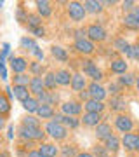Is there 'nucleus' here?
Wrapping results in <instances>:
<instances>
[{
	"instance_id": "f257e3e1",
	"label": "nucleus",
	"mask_w": 139,
	"mask_h": 157,
	"mask_svg": "<svg viewBox=\"0 0 139 157\" xmlns=\"http://www.w3.org/2000/svg\"><path fill=\"white\" fill-rule=\"evenodd\" d=\"M45 133H47L52 140L59 141V140H64V138L68 136V129L64 128L61 122L50 121V122H47V126H45Z\"/></svg>"
},
{
	"instance_id": "f03ea898",
	"label": "nucleus",
	"mask_w": 139,
	"mask_h": 157,
	"mask_svg": "<svg viewBox=\"0 0 139 157\" xmlns=\"http://www.w3.org/2000/svg\"><path fill=\"white\" fill-rule=\"evenodd\" d=\"M19 136H21L23 140H44L45 133L42 131L40 128H26V126H21L19 128Z\"/></svg>"
},
{
	"instance_id": "7ed1b4c3",
	"label": "nucleus",
	"mask_w": 139,
	"mask_h": 157,
	"mask_svg": "<svg viewBox=\"0 0 139 157\" xmlns=\"http://www.w3.org/2000/svg\"><path fill=\"white\" fill-rule=\"evenodd\" d=\"M68 14H70L73 21H83L87 11H85L83 4H80V2H70L68 4Z\"/></svg>"
},
{
	"instance_id": "20e7f679",
	"label": "nucleus",
	"mask_w": 139,
	"mask_h": 157,
	"mask_svg": "<svg viewBox=\"0 0 139 157\" xmlns=\"http://www.w3.org/2000/svg\"><path fill=\"white\" fill-rule=\"evenodd\" d=\"M106 35L108 33L101 25H90L87 28V39L90 42H103V40H106Z\"/></svg>"
},
{
	"instance_id": "39448f33",
	"label": "nucleus",
	"mask_w": 139,
	"mask_h": 157,
	"mask_svg": "<svg viewBox=\"0 0 139 157\" xmlns=\"http://www.w3.org/2000/svg\"><path fill=\"white\" fill-rule=\"evenodd\" d=\"M115 128H117L120 133L127 135V133H130V131L134 129V122H132V119L130 117L123 115V113H118L117 119H115Z\"/></svg>"
},
{
	"instance_id": "423d86ee",
	"label": "nucleus",
	"mask_w": 139,
	"mask_h": 157,
	"mask_svg": "<svg viewBox=\"0 0 139 157\" xmlns=\"http://www.w3.org/2000/svg\"><path fill=\"white\" fill-rule=\"evenodd\" d=\"M82 67H83V73H85L87 77L92 78V82H97V80H101V78H103V72H101L99 68L94 65V61L85 59Z\"/></svg>"
},
{
	"instance_id": "0eeeda50",
	"label": "nucleus",
	"mask_w": 139,
	"mask_h": 157,
	"mask_svg": "<svg viewBox=\"0 0 139 157\" xmlns=\"http://www.w3.org/2000/svg\"><path fill=\"white\" fill-rule=\"evenodd\" d=\"M123 26L129 30H132V32L139 30V7H136L134 11L125 14V17H123Z\"/></svg>"
},
{
	"instance_id": "6e6552de",
	"label": "nucleus",
	"mask_w": 139,
	"mask_h": 157,
	"mask_svg": "<svg viewBox=\"0 0 139 157\" xmlns=\"http://www.w3.org/2000/svg\"><path fill=\"white\" fill-rule=\"evenodd\" d=\"M87 91H89L90 100H97V101H103L106 98V94H108V91H106L101 84H97V82H90V84L87 86Z\"/></svg>"
},
{
	"instance_id": "1a4fd4ad",
	"label": "nucleus",
	"mask_w": 139,
	"mask_h": 157,
	"mask_svg": "<svg viewBox=\"0 0 139 157\" xmlns=\"http://www.w3.org/2000/svg\"><path fill=\"white\" fill-rule=\"evenodd\" d=\"M77 52L80 54H85V56H90L94 52V42H90L89 39H82V40H75V45H73Z\"/></svg>"
},
{
	"instance_id": "9d476101",
	"label": "nucleus",
	"mask_w": 139,
	"mask_h": 157,
	"mask_svg": "<svg viewBox=\"0 0 139 157\" xmlns=\"http://www.w3.org/2000/svg\"><path fill=\"white\" fill-rule=\"evenodd\" d=\"M61 112L64 115H70V117H77L82 112V105L78 101H66L61 105Z\"/></svg>"
},
{
	"instance_id": "9b49d317",
	"label": "nucleus",
	"mask_w": 139,
	"mask_h": 157,
	"mask_svg": "<svg viewBox=\"0 0 139 157\" xmlns=\"http://www.w3.org/2000/svg\"><path fill=\"white\" fill-rule=\"evenodd\" d=\"M103 122V113H89L85 112L82 117V124L87 128H97Z\"/></svg>"
},
{
	"instance_id": "f8f14e48",
	"label": "nucleus",
	"mask_w": 139,
	"mask_h": 157,
	"mask_svg": "<svg viewBox=\"0 0 139 157\" xmlns=\"http://www.w3.org/2000/svg\"><path fill=\"white\" fill-rule=\"evenodd\" d=\"M9 65H11L12 72L16 73H24V70L28 68V63L24 58H16V56H9Z\"/></svg>"
},
{
	"instance_id": "ddd939ff",
	"label": "nucleus",
	"mask_w": 139,
	"mask_h": 157,
	"mask_svg": "<svg viewBox=\"0 0 139 157\" xmlns=\"http://www.w3.org/2000/svg\"><path fill=\"white\" fill-rule=\"evenodd\" d=\"M113 136V129H111V126L108 122H101L97 128H96V138L101 141H106L108 138H111Z\"/></svg>"
},
{
	"instance_id": "4468645a",
	"label": "nucleus",
	"mask_w": 139,
	"mask_h": 157,
	"mask_svg": "<svg viewBox=\"0 0 139 157\" xmlns=\"http://www.w3.org/2000/svg\"><path fill=\"white\" fill-rule=\"evenodd\" d=\"M28 89H30L31 94H35V98H37L38 94H42V93L45 91L44 78L42 77H31V82H30V86H28Z\"/></svg>"
},
{
	"instance_id": "2eb2a0df",
	"label": "nucleus",
	"mask_w": 139,
	"mask_h": 157,
	"mask_svg": "<svg viewBox=\"0 0 139 157\" xmlns=\"http://www.w3.org/2000/svg\"><path fill=\"white\" fill-rule=\"evenodd\" d=\"M83 108H85V112L89 113H103V110L106 108V105L103 101H97V100H89L83 103Z\"/></svg>"
},
{
	"instance_id": "dca6fc26",
	"label": "nucleus",
	"mask_w": 139,
	"mask_h": 157,
	"mask_svg": "<svg viewBox=\"0 0 139 157\" xmlns=\"http://www.w3.org/2000/svg\"><path fill=\"white\" fill-rule=\"evenodd\" d=\"M85 87H87V78L83 77V73H75L71 78V89L82 93V91H85Z\"/></svg>"
},
{
	"instance_id": "f3484780",
	"label": "nucleus",
	"mask_w": 139,
	"mask_h": 157,
	"mask_svg": "<svg viewBox=\"0 0 139 157\" xmlns=\"http://www.w3.org/2000/svg\"><path fill=\"white\" fill-rule=\"evenodd\" d=\"M122 147L125 148V150H129V152L136 150V147H137V135H134V133H127V135H123Z\"/></svg>"
},
{
	"instance_id": "a211bd4d",
	"label": "nucleus",
	"mask_w": 139,
	"mask_h": 157,
	"mask_svg": "<svg viewBox=\"0 0 139 157\" xmlns=\"http://www.w3.org/2000/svg\"><path fill=\"white\" fill-rule=\"evenodd\" d=\"M37 6V11H38V16L40 17H49L52 14V7H50V2L47 0H37L35 2Z\"/></svg>"
},
{
	"instance_id": "6ab92c4d",
	"label": "nucleus",
	"mask_w": 139,
	"mask_h": 157,
	"mask_svg": "<svg viewBox=\"0 0 139 157\" xmlns=\"http://www.w3.org/2000/svg\"><path fill=\"white\" fill-rule=\"evenodd\" d=\"M12 94H14V98L16 100H19L21 103H24V101L28 100V98H31V93H30V89L28 87H24V86H14L12 87Z\"/></svg>"
},
{
	"instance_id": "aec40b11",
	"label": "nucleus",
	"mask_w": 139,
	"mask_h": 157,
	"mask_svg": "<svg viewBox=\"0 0 139 157\" xmlns=\"http://www.w3.org/2000/svg\"><path fill=\"white\" fill-rule=\"evenodd\" d=\"M37 100H38L40 105H54L56 101H57V94L56 93H52V91H44L42 94L37 96Z\"/></svg>"
},
{
	"instance_id": "412c9836",
	"label": "nucleus",
	"mask_w": 139,
	"mask_h": 157,
	"mask_svg": "<svg viewBox=\"0 0 139 157\" xmlns=\"http://www.w3.org/2000/svg\"><path fill=\"white\" fill-rule=\"evenodd\" d=\"M71 78H73V75L68 72V70H57V72H56L57 86H71Z\"/></svg>"
},
{
	"instance_id": "4be33fe9",
	"label": "nucleus",
	"mask_w": 139,
	"mask_h": 157,
	"mask_svg": "<svg viewBox=\"0 0 139 157\" xmlns=\"http://www.w3.org/2000/svg\"><path fill=\"white\" fill-rule=\"evenodd\" d=\"M111 72L113 73H118V75H123L127 73V68H129V63H125V59H113L111 61Z\"/></svg>"
},
{
	"instance_id": "5701e85b",
	"label": "nucleus",
	"mask_w": 139,
	"mask_h": 157,
	"mask_svg": "<svg viewBox=\"0 0 139 157\" xmlns=\"http://www.w3.org/2000/svg\"><path fill=\"white\" fill-rule=\"evenodd\" d=\"M83 7L85 11L90 12V14H99L103 11V2H97V0H85L83 2Z\"/></svg>"
},
{
	"instance_id": "b1692460",
	"label": "nucleus",
	"mask_w": 139,
	"mask_h": 157,
	"mask_svg": "<svg viewBox=\"0 0 139 157\" xmlns=\"http://www.w3.org/2000/svg\"><path fill=\"white\" fill-rule=\"evenodd\" d=\"M38 150H40V154H42L44 157H56L57 154H59L57 147L52 145V143H42Z\"/></svg>"
},
{
	"instance_id": "393cba45",
	"label": "nucleus",
	"mask_w": 139,
	"mask_h": 157,
	"mask_svg": "<svg viewBox=\"0 0 139 157\" xmlns=\"http://www.w3.org/2000/svg\"><path fill=\"white\" fill-rule=\"evenodd\" d=\"M120 145H122V140H118V136H115V135L104 141L106 150H108V152H113V154L120 150Z\"/></svg>"
},
{
	"instance_id": "a878e982",
	"label": "nucleus",
	"mask_w": 139,
	"mask_h": 157,
	"mask_svg": "<svg viewBox=\"0 0 139 157\" xmlns=\"http://www.w3.org/2000/svg\"><path fill=\"white\" fill-rule=\"evenodd\" d=\"M23 107H24V110H26L28 113H37L38 108H40V103L35 96H31V98H28V100L23 103Z\"/></svg>"
},
{
	"instance_id": "bb28decb",
	"label": "nucleus",
	"mask_w": 139,
	"mask_h": 157,
	"mask_svg": "<svg viewBox=\"0 0 139 157\" xmlns=\"http://www.w3.org/2000/svg\"><path fill=\"white\" fill-rule=\"evenodd\" d=\"M118 84L122 87H132V86H136V77L132 73H123L118 77Z\"/></svg>"
},
{
	"instance_id": "cd10ccee",
	"label": "nucleus",
	"mask_w": 139,
	"mask_h": 157,
	"mask_svg": "<svg viewBox=\"0 0 139 157\" xmlns=\"http://www.w3.org/2000/svg\"><path fill=\"white\" fill-rule=\"evenodd\" d=\"M37 115H38L40 119H52L56 115V112H54V108L50 107V105H40Z\"/></svg>"
},
{
	"instance_id": "c85d7f7f",
	"label": "nucleus",
	"mask_w": 139,
	"mask_h": 157,
	"mask_svg": "<svg viewBox=\"0 0 139 157\" xmlns=\"http://www.w3.org/2000/svg\"><path fill=\"white\" fill-rule=\"evenodd\" d=\"M50 52H52V56H54L56 59H59V61H68L66 49H63L59 45H52V47H50Z\"/></svg>"
},
{
	"instance_id": "c756f323",
	"label": "nucleus",
	"mask_w": 139,
	"mask_h": 157,
	"mask_svg": "<svg viewBox=\"0 0 139 157\" xmlns=\"http://www.w3.org/2000/svg\"><path fill=\"white\" fill-rule=\"evenodd\" d=\"M110 107H111V110H117V112L123 110V108H125V101H123L122 94H120V96H111Z\"/></svg>"
},
{
	"instance_id": "7c9ffc66",
	"label": "nucleus",
	"mask_w": 139,
	"mask_h": 157,
	"mask_svg": "<svg viewBox=\"0 0 139 157\" xmlns=\"http://www.w3.org/2000/svg\"><path fill=\"white\" fill-rule=\"evenodd\" d=\"M44 84H45V89H49V91L56 89V86H57V80H56V73H52V72L47 73V75L44 77Z\"/></svg>"
},
{
	"instance_id": "2f4dec72",
	"label": "nucleus",
	"mask_w": 139,
	"mask_h": 157,
	"mask_svg": "<svg viewBox=\"0 0 139 157\" xmlns=\"http://www.w3.org/2000/svg\"><path fill=\"white\" fill-rule=\"evenodd\" d=\"M115 49H118L120 52H125V54H129V51H130V44H129L125 39L118 37V39L115 40Z\"/></svg>"
},
{
	"instance_id": "473e14b6",
	"label": "nucleus",
	"mask_w": 139,
	"mask_h": 157,
	"mask_svg": "<svg viewBox=\"0 0 139 157\" xmlns=\"http://www.w3.org/2000/svg\"><path fill=\"white\" fill-rule=\"evenodd\" d=\"M30 82H31V78L28 77L26 73H17V75H14V86H24V87H28Z\"/></svg>"
},
{
	"instance_id": "72a5a7b5",
	"label": "nucleus",
	"mask_w": 139,
	"mask_h": 157,
	"mask_svg": "<svg viewBox=\"0 0 139 157\" xmlns=\"http://www.w3.org/2000/svg\"><path fill=\"white\" fill-rule=\"evenodd\" d=\"M21 47H23V49L31 51V52H33L35 49H38L37 42H35L33 39H30V37H23V39H21Z\"/></svg>"
},
{
	"instance_id": "f704fd0d",
	"label": "nucleus",
	"mask_w": 139,
	"mask_h": 157,
	"mask_svg": "<svg viewBox=\"0 0 139 157\" xmlns=\"http://www.w3.org/2000/svg\"><path fill=\"white\" fill-rule=\"evenodd\" d=\"M42 26V17L38 14H28V28H37Z\"/></svg>"
},
{
	"instance_id": "c9c22d12",
	"label": "nucleus",
	"mask_w": 139,
	"mask_h": 157,
	"mask_svg": "<svg viewBox=\"0 0 139 157\" xmlns=\"http://www.w3.org/2000/svg\"><path fill=\"white\" fill-rule=\"evenodd\" d=\"M23 126H26V128H40V121L33 115H26V117L23 119Z\"/></svg>"
},
{
	"instance_id": "e433bc0d",
	"label": "nucleus",
	"mask_w": 139,
	"mask_h": 157,
	"mask_svg": "<svg viewBox=\"0 0 139 157\" xmlns=\"http://www.w3.org/2000/svg\"><path fill=\"white\" fill-rule=\"evenodd\" d=\"M9 110H11V103H9V100H7L4 94H0V115L9 113Z\"/></svg>"
},
{
	"instance_id": "4c0bfd02",
	"label": "nucleus",
	"mask_w": 139,
	"mask_h": 157,
	"mask_svg": "<svg viewBox=\"0 0 139 157\" xmlns=\"http://www.w3.org/2000/svg\"><path fill=\"white\" fill-rule=\"evenodd\" d=\"M78 155V152L77 148L73 145H64L63 147V150H61V157H77Z\"/></svg>"
},
{
	"instance_id": "58836bf2",
	"label": "nucleus",
	"mask_w": 139,
	"mask_h": 157,
	"mask_svg": "<svg viewBox=\"0 0 139 157\" xmlns=\"http://www.w3.org/2000/svg\"><path fill=\"white\" fill-rule=\"evenodd\" d=\"M92 155L94 157H110V152L106 150V147L103 145H97V147H94V150H92Z\"/></svg>"
},
{
	"instance_id": "ea45409f",
	"label": "nucleus",
	"mask_w": 139,
	"mask_h": 157,
	"mask_svg": "<svg viewBox=\"0 0 139 157\" xmlns=\"http://www.w3.org/2000/svg\"><path fill=\"white\" fill-rule=\"evenodd\" d=\"M30 68H31V72H33V77H40V73L44 72V67H42V63H31L30 65Z\"/></svg>"
},
{
	"instance_id": "a19ab883",
	"label": "nucleus",
	"mask_w": 139,
	"mask_h": 157,
	"mask_svg": "<svg viewBox=\"0 0 139 157\" xmlns=\"http://www.w3.org/2000/svg\"><path fill=\"white\" fill-rule=\"evenodd\" d=\"M122 86L120 84H115V82H113V84H110V93H111V96H120V93H122Z\"/></svg>"
},
{
	"instance_id": "79ce46f5",
	"label": "nucleus",
	"mask_w": 139,
	"mask_h": 157,
	"mask_svg": "<svg viewBox=\"0 0 139 157\" xmlns=\"http://www.w3.org/2000/svg\"><path fill=\"white\" fill-rule=\"evenodd\" d=\"M129 58H132V59H139V44L136 45H130V51H129Z\"/></svg>"
},
{
	"instance_id": "37998d69",
	"label": "nucleus",
	"mask_w": 139,
	"mask_h": 157,
	"mask_svg": "<svg viewBox=\"0 0 139 157\" xmlns=\"http://www.w3.org/2000/svg\"><path fill=\"white\" fill-rule=\"evenodd\" d=\"M28 30H30L35 37H44V35H45V30L42 28V26H37V28H28Z\"/></svg>"
},
{
	"instance_id": "c03bdc74",
	"label": "nucleus",
	"mask_w": 139,
	"mask_h": 157,
	"mask_svg": "<svg viewBox=\"0 0 139 157\" xmlns=\"http://www.w3.org/2000/svg\"><path fill=\"white\" fill-rule=\"evenodd\" d=\"M17 21L19 23H24V21H28V14L23 9H17Z\"/></svg>"
},
{
	"instance_id": "a18cd8bd",
	"label": "nucleus",
	"mask_w": 139,
	"mask_h": 157,
	"mask_svg": "<svg viewBox=\"0 0 139 157\" xmlns=\"http://www.w3.org/2000/svg\"><path fill=\"white\" fill-rule=\"evenodd\" d=\"M122 7H123V11H125V9H127V11H130V9H136V2H134V0H127V2H123L122 4Z\"/></svg>"
},
{
	"instance_id": "49530a36",
	"label": "nucleus",
	"mask_w": 139,
	"mask_h": 157,
	"mask_svg": "<svg viewBox=\"0 0 139 157\" xmlns=\"http://www.w3.org/2000/svg\"><path fill=\"white\" fill-rule=\"evenodd\" d=\"M28 157H44L40 154V150H30L28 152Z\"/></svg>"
},
{
	"instance_id": "de8ad7c7",
	"label": "nucleus",
	"mask_w": 139,
	"mask_h": 157,
	"mask_svg": "<svg viewBox=\"0 0 139 157\" xmlns=\"http://www.w3.org/2000/svg\"><path fill=\"white\" fill-rule=\"evenodd\" d=\"M33 54H35V58H37V59H42V58H44V52L40 51V47H38V49H35V51H33Z\"/></svg>"
},
{
	"instance_id": "09e8293b",
	"label": "nucleus",
	"mask_w": 139,
	"mask_h": 157,
	"mask_svg": "<svg viewBox=\"0 0 139 157\" xmlns=\"http://www.w3.org/2000/svg\"><path fill=\"white\" fill-rule=\"evenodd\" d=\"M77 157H94V155H92L90 152H80V154H78Z\"/></svg>"
},
{
	"instance_id": "8fccbe9b",
	"label": "nucleus",
	"mask_w": 139,
	"mask_h": 157,
	"mask_svg": "<svg viewBox=\"0 0 139 157\" xmlns=\"http://www.w3.org/2000/svg\"><path fill=\"white\" fill-rule=\"evenodd\" d=\"M4 126H5V119H4V115H0V131L4 129Z\"/></svg>"
},
{
	"instance_id": "3c124183",
	"label": "nucleus",
	"mask_w": 139,
	"mask_h": 157,
	"mask_svg": "<svg viewBox=\"0 0 139 157\" xmlns=\"http://www.w3.org/2000/svg\"><path fill=\"white\" fill-rule=\"evenodd\" d=\"M103 6H115V0H104Z\"/></svg>"
},
{
	"instance_id": "603ef678",
	"label": "nucleus",
	"mask_w": 139,
	"mask_h": 157,
	"mask_svg": "<svg viewBox=\"0 0 139 157\" xmlns=\"http://www.w3.org/2000/svg\"><path fill=\"white\" fill-rule=\"evenodd\" d=\"M136 89H137V93H139V77H136Z\"/></svg>"
},
{
	"instance_id": "864d4df0",
	"label": "nucleus",
	"mask_w": 139,
	"mask_h": 157,
	"mask_svg": "<svg viewBox=\"0 0 139 157\" xmlns=\"http://www.w3.org/2000/svg\"><path fill=\"white\" fill-rule=\"evenodd\" d=\"M136 150L139 152V135H137V147H136Z\"/></svg>"
},
{
	"instance_id": "5fc2aeb1",
	"label": "nucleus",
	"mask_w": 139,
	"mask_h": 157,
	"mask_svg": "<svg viewBox=\"0 0 139 157\" xmlns=\"http://www.w3.org/2000/svg\"><path fill=\"white\" fill-rule=\"evenodd\" d=\"M2 6H4V2H2V0H0V7H2Z\"/></svg>"
}]
</instances>
